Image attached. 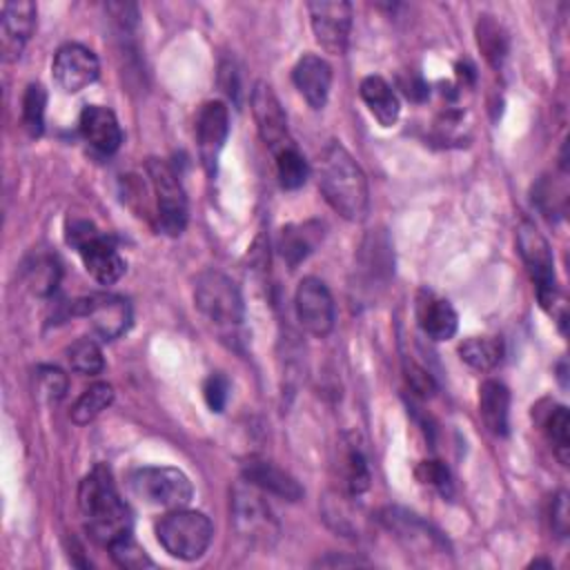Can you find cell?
Returning a JSON list of instances; mask_svg holds the SVG:
<instances>
[{
  "label": "cell",
  "instance_id": "obj_1",
  "mask_svg": "<svg viewBox=\"0 0 570 570\" xmlns=\"http://www.w3.org/2000/svg\"><path fill=\"white\" fill-rule=\"evenodd\" d=\"M316 180L321 194L336 214L352 223H358L367 216L370 191L365 171L341 142L332 140L318 154Z\"/></svg>",
  "mask_w": 570,
  "mask_h": 570
},
{
  "label": "cell",
  "instance_id": "obj_2",
  "mask_svg": "<svg viewBox=\"0 0 570 570\" xmlns=\"http://www.w3.org/2000/svg\"><path fill=\"white\" fill-rule=\"evenodd\" d=\"M78 508L89 537L100 546L109 548L114 541L131 534L129 508L120 499L111 472L105 465L98 463L80 481Z\"/></svg>",
  "mask_w": 570,
  "mask_h": 570
},
{
  "label": "cell",
  "instance_id": "obj_3",
  "mask_svg": "<svg viewBox=\"0 0 570 570\" xmlns=\"http://www.w3.org/2000/svg\"><path fill=\"white\" fill-rule=\"evenodd\" d=\"M517 247H519V254L525 263V269H528L532 283L537 285V298H539L541 307L550 316H554L563 330L566 327V303L557 287L554 256H552L550 243L532 223L523 220L517 227Z\"/></svg>",
  "mask_w": 570,
  "mask_h": 570
},
{
  "label": "cell",
  "instance_id": "obj_4",
  "mask_svg": "<svg viewBox=\"0 0 570 570\" xmlns=\"http://www.w3.org/2000/svg\"><path fill=\"white\" fill-rule=\"evenodd\" d=\"M156 537L167 554L183 561H196L207 552L214 525L209 517L198 510L174 508L156 523Z\"/></svg>",
  "mask_w": 570,
  "mask_h": 570
},
{
  "label": "cell",
  "instance_id": "obj_5",
  "mask_svg": "<svg viewBox=\"0 0 570 570\" xmlns=\"http://www.w3.org/2000/svg\"><path fill=\"white\" fill-rule=\"evenodd\" d=\"M67 243L80 254L85 269L100 285H114L125 274V258L118 254L114 240L100 234L89 220H73L67 227Z\"/></svg>",
  "mask_w": 570,
  "mask_h": 570
},
{
  "label": "cell",
  "instance_id": "obj_6",
  "mask_svg": "<svg viewBox=\"0 0 570 570\" xmlns=\"http://www.w3.org/2000/svg\"><path fill=\"white\" fill-rule=\"evenodd\" d=\"M196 307L212 323L220 327L240 325L245 316V305L238 285L218 269H207L196 278L194 285Z\"/></svg>",
  "mask_w": 570,
  "mask_h": 570
},
{
  "label": "cell",
  "instance_id": "obj_7",
  "mask_svg": "<svg viewBox=\"0 0 570 570\" xmlns=\"http://www.w3.org/2000/svg\"><path fill=\"white\" fill-rule=\"evenodd\" d=\"M129 485L140 501L169 510L185 508L194 497L189 476L183 470L169 465L138 468L131 472Z\"/></svg>",
  "mask_w": 570,
  "mask_h": 570
},
{
  "label": "cell",
  "instance_id": "obj_8",
  "mask_svg": "<svg viewBox=\"0 0 570 570\" xmlns=\"http://www.w3.org/2000/svg\"><path fill=\"white\" fill-rule=\"evenodd\" d=\"M147 174L156 194L158 227L169 236L183 234L187 225V196L180 178L176 176L174 167L160 158L147 160Z\"/></svg>",
  "mask_w": 570,
  "mask_h": 570
},
{
  "label": "cell",
  "instance_id": "obj_9",
  "mask_svg": "<svg viewBox=\"0 0 570 570\" xmlns=\"http://www.w3.org/2000/svg\"><path fill=\"white\" fill-rule=\"evenodd\" d=\"M71 312L89 318L91 330L102 341H114L122 336L131 325V305L127 298L116 294H91L78 298Z\"/></svg>",
  "mask_w": 570,
  "mask_h": 570
},
{
  "label": "cell",
  "instance_id": "obj_10",
  "mask_svg": "<svg viewBox=\"0 0 570 570\" xmlns=\"http://www.w3.org/2000/svg\"><path fill=\"white\" fill-rule=\"evenodd\" d=\"M307 11L316 42L327 53H345L352 31V4L345 0H316L307 2Z\"/></svg>",
  "mask_w": 570,
  "mask_h": 570
},
{
  "label": "cell",
  "instance_id": "obj_11",
  "mask_svg": "<svg viewBox=\"0 0 570 570\" xmlns=\"http://www.w3.org/2000/svg\"><path fill=\"white\" fill-rule=\"evenodd\" d=\"M294 307L298 323L314 336H327L334 327V298L327 285L314 276L298 283L294 294Z\"/></svg>",
  "mask_w": 570,
  "mask_h": 570
},
{
  "label": "cell",
  "instance_id": "obj_12",
  "mask_svg": "<svg viewBox=\"0 0 570 570\" xmlns=\"http://www.w3.org/2000/svg\"><path fill=\"white\" fill-rule=\"evenodd\" d=\"M51 73L56 85L62 91L76 94L89 87L98 78L100 62L89 47L78 42H67L56 51L51 62Z\"/></svg>",
  "mask_w": 570,
  "mask_h": 570
},
{
  "label": "cell",
  "instance_id": "obj_13",
  "mask_svg": "<svg viewBox=\"0 0 570 570\" xmlns=\"http://www.w3.org/2000/svg\"><path fill=\"white\" fill-rule=\"evenodd\" d=\"M252 114H254L258 134L272 154H278L281 149L294 145L289 138L287 116L281 107V100L276 98L274 89L263 80H258L252 89Z\"/></svg>",
  "mask_w": 570,
  "mask_h": 570
},
{
  "label": "cell",
  "instance_id": "obj_14",
  "mask_svg": "<svg viewBox=\"0 0 570 570\" xmlns=\"http://www.w3.org/2000/svg\"><path fill=\"white\" fill-rule=\"evenodd\" d=\"M381 523L405 546L421 552H445L443 537L430 528L419 514L403 508H385L381 512Z\"/></svg>",
  "mask_w": 570,
  "mask_h": 570
},
{
  "label": "cell",
  "instance_id": "obj_15",
  "mask_svg": "<svg viewBox=\"0 0 570 570\" xmlns=\"http://www.w3.org/2000/svg\"><path fill=\"white\" fill-rule=\"evenodd\" d=\"M36 29V4L29 0H9L2 4L0 47L4 60H18Z\"/></svg>",
  "mask_w": 570,
  "mask_h": 570
},
{
  "label": "cell",
  "instance_id": "obj_16",
  "mask_svg": "<svg viewBox=\"0 0 570 570\" xmlns=\"http://www.w3.org/2000/svg\"><path fill=\"white\" fill-rule=\"evenodd\" d=\"M227 134H229V111L225 102L220 100L205 102L196 118V138H198L200 158L209 171L216 167V160L227 140Z\"/></svg>",
  "mask_w": 570,
  "mask_h": 570
},
{
  "label": "cell",
  "instance_id": "obj_17",
  "mask_svg": "<svg viewBox=\"0 0 570 570\" xmlns=\"http://www.w3.org/2000/svg\"><path fill=\"white\" fill-rule=\"evenodd\" d=\"M416 323L432 341H450L456 334L459 316L450 301L436 296L434 292L421 289L416 294Z\"/></svg>",
  "mask_w": 570,
  "mask_h": 570
},
{
  "label": "cell",
  "instance_id": "obj_18",
  "mask_svg": "<svg viewBox=\"0 0 570 570\" xmlns=\"http://www.w3.org/2000/svg\"><path fill=\"white\" fill-rule=\"evenodd\" d=\"M243 479L245 483L285 501H298L303 497L301 483L289 472H285L283 468L274 465L267 459H258V456L247 459L243 463Z\"/></svg>",
  "mask_w": 570,
  "mask_h": 570
},
{
  "label": "cell",
  "instance_id": "obj_19",
  "mask_svg": "<svg viewBox=\"0 0 570 570\" xmlns=\"http://www.w3.org/2000/svg\"><path fill=\"white\" fill-rule=\"evenodd\" d=\"M292 80L298 94L307 100L312 109H323L327 105L332 87V67L327 60L314 53H305L292 69Z\"/></svg>",
  "mask_w": 570,
  "mask_h": 570
},
{
  "label": "cell",
  "instance_id": "obj_20",
  "mask_svg": "<svg viewBox=\"0 0 570 570\" xmlns=\"http://www.w3.org/2000/svg\"><path fill=\"white\" fill-rule=\"evenodd\" d=\"M80 134L100 154H114L122 142V129L111 109L89 105L80 114Z\"/></svg>",
  "mask_w": 570,
  "mask_h": 570
},
{
  "label": "cell",
  "instance_id": "obj_21",
  "mask_svg": "<svg viewBox=\"0 0 570 570\" xmlns=\"http://www.w3.org/2000/svg\"><path fill=\"white\" fill-rule=\"evenodd\" d=\"M234 521L236 528L252 539H267L276 534V523L269 508L249 490L236 488L234 492Z\"/></svg>",
  "mask_w": 570,
  "mask_h": 570
},
{
  "label": "cell",
  "instance_id": "obj_22",
  "mask_svg": "<svg viewBox=\"0 0 570 570\" xmlns=\"http://www.w3.org/2000/svg\"><path fill=\"white\" fill-rule=\"evenodd\" d=\"M323 229L325 227L318 220H305L283 227L278 236V249L285 263L289 267H296L301 261H305L323 240Z\"/></svg>",
  "mask_w": 570,
  "mask_h": 570
},
{
  "label": "cell",
  "instance_id": "obj_23",
  "mask_svg": "<svg viewBox=\"0 0 570 570\" xmlns=\"http://www.w3.org/2000/svg\"><path fill=\"white\" fill-rule=\"evenodd\" d=\"M479 414L483 425L497 434H508V414H510V390L494 379H488L479 387Z\"/></svg>",
  "mask_w": 570,
  "mask_h": 570
},
{
  "label": "cell",
  "instance_id": "obj_24",
  "mask_svg": "<svg viewBox=\"0 0 570 570\" xmlns=\"http://www.w3.org/2000/svg\"><path fill=\"white\" fill-rule=\"evenodd\" d=\"M358 94L363 98V102L367 105L370 114L383 125V127H392L399 120L401 114V105H399V96L392 89V85L381 78V76H367L361 80Z\"/></svg>",
  "mask_w": 570,
  "mask_h": 570
},
{
  "label": "cell",
  "instance_id": "obj_25",
  "mask_svg": "<svg viewBox=\"0 0 570 570\" xmlns=\"http://www.w3.org/2000/svg\"><path fill=\"white\" fill-rule=\"evenodd\" d=\"M459 356L479 372L494 370L503 358V341L499 336H470L459 345Z\"/></svg>",
  "mask_w": 570,
  "mask_h": 570
},
{
  "label": "cell",
  "instance_id": "obj_26",
  "mask_svg": "<svg viewBox=\"0 0 570 570\" xmlns=\"http://www.w3.org/2000/svg\"><path fill=\"white\" fill-rule=\"evenodd\" d=\"M541 430L546 439L550 441L557 459L568 465V452H570V414L563 405H552L541 414L539 419Z\"/></svg>",
  "mask_w": 570,
  "mask_h": 570
},
{
  "label": "cell",
  "instance_id": "obj_27",
  "mask_svg": "<svg viewBox=\"0 0 570 570\" xmlns=\"http://www.w3.org/2000/svg\"><path fill=\"white\" fill-rule=\"evenodd\" d=\"M476 45L492 67H501V62L508 53V36H505L503 27L492 16H479Z\"/></svg>",
  "mask_w": 570,
  "mask_h": 570
},
{
  "label": "cell",
  "instance_id": "obj_28",
  "mask_svg": "<svg viewBox=\"0 0 570 570\" xmlns=\"http://www.w3.org/2000/svg\"><path fill=\"white\" fill-rule=\"evenodd\" d=\"M114 401V387L109 383H94L87 387L71 407V421L78 425L91 423Z\"/></svg>",
  "mask_w": 570,
  "mask_h": 570
},
{
  "label": "cell",
  "instance_id": "obj_29",
  "mask_svg": "<svg viewBox=\"0 0 570 570\" xmlns=\"http://www.w3.org/2000/svg\"><path fill=\"white\" fill-rule=\"evenodd\" d=\"M67 361L73 372L82 376H96L105 367L100 345L94 338H78L67 347Z\"/></svg>",
  "mask_w": 570,
  "mask_h": 570
},
{
  "label": "cell",
  "instance_id": "obj_30",
  "mask_svg": "<svg viewBox=\"0 0 570 570\" xmlns=\"http://www.w3.org/2000/svg\"><path fill=\"white\" fill-rule=\"evenodd\" d=\"M274 156H276V174H278L281 187H285V189L303 187L309 169H307V163L301 156V151L294 145H289Z\"/></svg>",
  "mask_w": 570,
  "mask_h": 570
},
{
  "label": "cell",
  "instance_id": "obj_31",
  "mask_svg": "<svg viewBox=\"0 0 570 570\" xmlns=\"http://www.w3.org/2000/svg\"><path fill=\"white\" fill-rule=\"evenodd\" d=\"M45 107H47V91L40 82H31L22 96V122L29 136H40L45 127Z\"/></svg>",
  "mask_w": 570,
  "mask_h": 570
},
{
  "label": "cell",
  "instance_id": "obj_32",
  "mask_svg": "<svg viewBox=\"0 0 570 570\" xmlns=\"http://www.w3.org/2000/svg\"><path fill=\"white\" fill-rule=\"evenodd\" d=\"M345 485H347V492L352 497H358L363 494L367 488H370V481H372V474H370V465H367V459L363 454L361 448L352 445L345 454Z\"/></svg>",
  "mask_w": 570,
  "mask_h": 570
},
{
  "label": "cell",
  "instance_id": "obj_33",
  "mask_svg": "<svg viewBox=\"0 0 570 570\" xmlns=\"http://www.w3.org/2000/svg\"><path fill=\"white\" fill-rule=\"evenodd\" d=\"M109 552H111V559L122 566V568H129V570H140V568H151L154 561L147 557V552L134 541L131 534L114 541L109 546Z\"/></svg>",
  "mask_w": 570,
  "mask_h": 570
},
{
  "label": "cell",
  "instance_id": "obj_34",
  "mask_svg": "<svg viewBox=\"0 0 570 570\" xmlns=\"http://www.w3.org/2000/svg\"><path fill=\"white\" fill-rule=\"evenodd\" d=\"M36 379H38V387H40V394L47 399V401H60L67 392V374L56 367V365H40L36 370Z\"/></svg>",
  "mask_w": 570,
  "mask_h": 570
},
{
  "label": "cell",
  "instance_id": "obj_35",
  "mask_svg": "<svg viewBox=\"0 0 570 570\" xmlns=\"http://www.w3.org/2000/svg\"><path fill=\"white\" fill-rule=\"evenodd\" d=\"M416 479L425 485H432L434 490H439L441 494H450L452 492V479H450V470L441 463V461H421L414 470Z\"/></svg>",
  "mask_w": 570,
  "mask_h": 570
},
{
  "label": "cell",
  "instance_id": "obj_36",
  "mask_svg": "<svg viewBox=\"0 0 570 570\" xmlns=\"http://www.w3.org/2000/svg\"><path fill=\"white\" fill-rule=\"evenodd\" d=\"M203 396L212 412H223L229 401V381L225 374H209L203 383Z\"/></svg>",
  "mask_w": 570,
  "mask_h": 570
},
{
  "label": "cell",
  "instance_id": "obj_37",
  "mask_svg": "<svg viewBox=\"0 0 570 570\" xmlns=\"http://www.w3.org/2000/svg\"><path fill=\"white\" fill-rule=\"evenodd\" d=\"M405 381H407L410 390H412L416 396H421V399H428V396H432V394L436 392V383H434V379L430 376V372L423 370L421 365L412 363V361L405 363Z\"/></svg>",
  "mask_w": 570,
  "mask_h": 570
},
{
  "label": "cell",
  "instance_id": "obj_38",
  "mask_svg": "<svg viewBox=\"0 0 570 570\" xmlns=\"http://www.w3.org/2000/svg\"><path fill=\"white\" fill-rule=\"evenodd\" d=\"M399 87L414 102H423L430 96V89L423 82V78L416 76V73H410V71L405 76H399Z\"/></svg>",
  "mask_w": 570,
  "mask_h": 570
},
{
  "label": "cell",
  "instance_id": "obj_39",
  "mask_svg": "<svg viewBox=\"0 0 570 570\" xmlns=\"http://www.w3.org/2000/svg\"><path fill=\"white\" fill-rule=\"evenodd\" d=\"M552 528L557 530L559 537H566L568 532V494L566 492H559L552 501Z\"/></svg>",
  "mask_w": 570,
  "mask_h": 570
},
{
  "label": "cell",
  "instance_id": "obj_40",
  "mask_svg": "<svg viewBox=\"0 0 570 570\" xmlns=\"http://www.w3.org/2000/svg\"><path fill=\"white\" fill-rule=\"evenodd\" d=\"M363 563L365 561L358 557H343V554H334V552H330L327 557L316 561V566H363Z\"/></svg>",
  "mask_w": 570,
  "mask_h": 570
}]
</instances>
